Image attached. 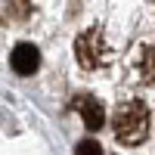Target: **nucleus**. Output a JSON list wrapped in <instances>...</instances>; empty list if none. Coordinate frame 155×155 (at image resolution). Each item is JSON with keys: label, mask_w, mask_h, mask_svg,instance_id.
<instances>
[{"label": "nucleus", "mask_w": 155, "mask_h": 155, "mask_svg": "<svg viewBox=\"0 0 155 155\" xmlns=\"http://www.w3.org/2000/svg\"><path fill=\"white\" fill-rule=\"evenodd\" d=\"M112 127H115V137L118 143L124 146H137L149 137V109L143 99H130V102H121L118 112L112 118Z\"/></svg>", "instance_id": "f257e3e1"}, {"label": "nucleus", "mask_w": 155, "mask_h": 155, "mask_svg": "<svg viewBox=\"0 0 155 155\" xmlns=\"http://www.w3.org/2000/svg\"><path fill=\"white\" fill-rule=\"evenodd\" d=\"M74 56H78V62H81V68H87V71H93V68H99V65L109 62V47H106V37H102L99 25L87 28L74 41Z\"/></svg>", "instance_id": "f03ea898"}, {"label": "nucleus", "mask_w": 155, "mask_h": 155, "mask_svg": "<svg viewBox=\"0 0 155 155\" xmlns=\"http://www.w3.org/2000/svg\"><path fill=\"white\" fill-rule=\"evenodd\" d=\"M9 65L22 78L34 74L37 68H41V50H37L34 44H16V50L9 53Z\"/></svg>", "instance_id": "7ed1b4c3"}, {"label": "nucleus", "mask_w": 155, "mask_h": 155, "mask_svg": "<svg viewBox=\"0 0 155 155\" xmlns=\"http://www.w3.org/2000/svg\"><path fill=\"white\" fill-rule=\"evenodd\" d=\"M74 112L84 118V124L90 127V130H99V127L106 124V109H102V102H99V99H93L90 93L74 96Z\"/></svg>", "instance_id": "20e7f679"}, {"label": "nucleus", "mask_w": 155, "mask_h": 155, "mask_svg": "<svg viewBox=\"0 0 155 155\" xmlns=\"http://www.w3.org/2000/svg\"><path fill=\"white\" fill-rule=\"evenodd\" d=\"M137 74H140V84H155V47H140Z\"/></svg>", "instance_id": "39448f33"}, {"label": "nucleus", "mask_w": 155, "mask_h": 155, "mask_svg": "<svg viewBox=\"0 0 155 155\" xmlns=\"http://www.w3.org/2000/svg\"><path fill=\"white\" fill-rule=\"evenodd\" d=\"M31 9H34L31 0H9V6H6V12H9L12 19H28Z\"/></svg>", "instance_id": "423d86ee"}, {"label": "nucleus", "mask_w": 155, "mask_h": 155, "mask_svg": "<svg viewBox=\"0 0 155 155\" xmlns=\"http://www.w3.org/2000/svg\"><path fill=\"white\" fill-rule=\"evenodd\" d=\"M74 155H102V146L96 140H81V143L74 146Z\"/></svg>", "instance_id": "0eeeda50"}]
</instances>
